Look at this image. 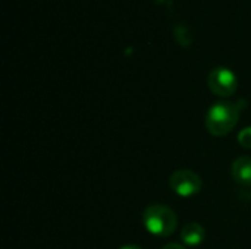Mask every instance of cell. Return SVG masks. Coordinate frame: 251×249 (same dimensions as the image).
<instances>
[{
    "label": "cell",
    "instance_id": "10",
    "mask_svg": "<svg viewBox=\"0 0 251 249\" xmlns=\"http://www.w3.org/2000/svg\"><path fill=\"white\" fill-rule=\"evenodd\" d=\"M119 249H143L141 247H138V245H124V247H121Z\"/></svg>",
    "mask_w": 251,
    "mask_h": 249
},
{
    "label": "cell",
    "instance_id": "2",
    "mask_svg": "<svg viewBox=\"0 0 251 249\" xmlns=\"http://www.w3.org/2000/svg\"><path fill=\"white\" fill-rule=\"evenodd\" d=\"M143 223L149 233L157 238H168L176 230L178 217L172 208L162 204H153L144 210Z\"/></svg>",
    "mask_w": 251,
    "mask_h": 249
},
{
    "label": "cell",
    "instance_id": "6",
    "mask_svg": "<svg viewBox=\"0 0 251 249\" xmlns=\"http://www.w3.org/2000/svg\"><path fill=\"white\" fill-rule=\"evenodd\" d=\"M206 238V230L199 223H188L181 230V241L185 247H199Z\"/></svg>",
    "mask_w": 251,
    "mask_h": 249
},
{
    "label": "cell",
    "instance_id": "3",
    "mask_svg": "<svg viewBox=\"0 0 251 249\" xmlns=\"http://www.w3.org/2000/svg\"><path fill=\"white\" fill-rule=\"evenodd\" d=\"M207 85L215 95L226 98L235 94L238 88V79L231 69L221 66L210 70L207 78Z\"/></svg>",
    "mask_w": 251,
    "mask_h": 249
},
{
    "label": "cell",
    "instance_id": "4",
    "mask_svg": "<svg viewBox=\"0 0 251 249\" xmlns=\"http://www.w3.org/2000/svg\"><path fill=\"white\" fill-rule=\"evenodd\" d=\"M201 185H203L201 178L196 172L188 170V169L176 170L169 178L171 189L176 195L184 197V198H188V197H193V195L199 194L201 191Z\"/></svg>",
    "mask_w": 251,
    "mask_h": 249
},
{
    "label": "cell",
    "instance_id": "8",
    "mask_svg": "<svg viewBox=\"0 0 251 249\" xmlns=\"http://www.w3.org/2000/svg\"><path fill=\"white\" fill-rule=\"evenodd\" d=\"M238 142L241 147L251 150V126L250 128H244L240 134H238Z\"/></svg>",
    "mask_w": 251,
    "mask_h": 249
},
{
    "label": "cell",
    "instance_id": "9",
    "mask_svg": "<svg viewBox=\"0 0 251 249\" xmlns=\"http://www.w3.org/2000/svg\"><path fill=\"white\" fill-rule=\"evenodd\" d=\"M162 249H187V247L181 245V244H176V242H172V244H166Z\"/></svg>",
    "mask_w": 251,
    "mask_h": 249
},
{
    "label": "cell",
    "instance_id": "5",
    "mask_svg": "<svg viewBox=\"0 0 251 249\" xmlns=\"http://www.w3.org/2000/svg\"><path fill=\"white\" fill-rule=\"evenodd\" d=\"M231 173L234 181L246 188L251 186V157L241 156L238 157L231 167Z\"/></svg>",
    "mask_w": 251,
    "mask_h": 249
},
{
    "label": "cell",
    "instance_id": "7",
    "mask_svg": "<svg viewBox=\"0 0 251 249\" xmlns=\"http://www.w3.org/2000/svg\"><path fill=\"white\" fill-rule=\"evenodd\" d=\"M175 40L181 45H185V47L191 44V35H190L188 29L184 25H176L175 26Z\"/></svg>",
    "mask_w": 251,
    "mask_h": 249
},
{
    "label": "cell",
    "instance_id": "1",
    "mask_svg": "<svg viewBox=\"0 0 251 249\" xmlns=\"http://www.w3.org/2000/svg\"><path fill=\"white\" fill-rule=\"evenodd\" d=\"M241 107L238 103H215L206 114V128L215 136H225L232 132L240 119Z\"/></svg>",
    "mask_w": 251,
    "mask_h": 249
}]
</instances>
